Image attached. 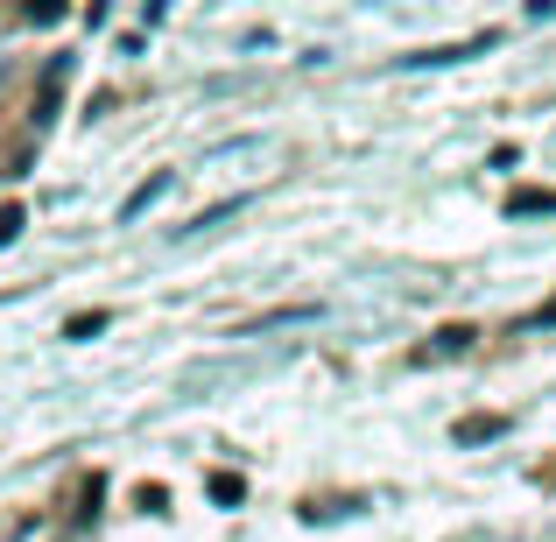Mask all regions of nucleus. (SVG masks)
I'll list each match as a JSON object with an SVG mask.
<instances>
[{"label":"nucleus","instance_id":"nucleus-1","mask_svg":"<svg viewBox=\"0 0 556 542\" xmlns=\"http://www.w3.org/2000/svg\"><path fill=\"white\" fill-rule=\"evenodd\" d=\"M64 78H71V56H56V64L42 71V92H36V127L56 121V92H64Z\"/></svg>","mask_w":556,"mask_h":542},{"label":"nucleus","instance_id":"nucleus-2","mask_svg":"<svg viewBox=\"0 0 556 542\" xmlns=\"http://www.w3.org/2000/svg\"><path fill=\"white\" fill-rule=\"evenodd\" d=\"M501 430H507V416H465L451 437H458V444H486V437H501Z\"/></svg>","mask_w":556,"mask_h":542},{"label":"nucleus","instance_id":"nucleus-4","mask_svg":"<svg viewBox=\"0 0 556 542\" xmlns=\"http://www.w3.org/2000/svg\"><path fill=\"white\" fill-rule=\"evenodd\" d=\"M212 501H218V507H240V501H247L240 472H212Z\"/></svg>","mask_w":556,"mask_h":542},{"label":"nucleus","instance_id":"nucleus-7","mask_svg":"<svg viewBox=\"0 0 556 542\" xmlns=\"http://www.w3.org/2000/svg\"><path fill=\"white\" fill-rule=\"evenodd\" d=\"M14 232H22V204H0V247H8Z\"/></svg>","mask_w":556,"mask_h":542},{"label":"nucleus","instance_id":"nucleus-3","mask_svg":"<svg viewBox=\"0 0 556 542\" xmlns=\"http://www.w3.org/2000/svg\"><path fill=\"white\" fill-rule=\"evenodd\" d=\"M465 345H472V325H444L430 339V360H444V353H465Z\"/></svg>","mask_w":556,"mask_h":542},{"label":"nucleus","instance_id":"nucleus-5","mask_svg":"<svg viewBox=\"0 0 556 542\" xmlns=\"http://www.w3.org/2000/svg\"><path fill=\"white\" fill-rule=\"evenodd\" d=\"M507 212H556V190H515Z\"/></svg>","mask_w":556,"mask_h":542},{"label":"nucleus","instance_id":"nucleus-8","mask_svg":"<svg viewBox=\"0 0 556 542\" xmlns=\"http://www.w3.org/2000/svg\"><path fill=\"white\" fill-rule=\"evenodd\" d=\"M529 325H556V297H549V303H543V311H535V317H529Z\"/></svg>","mask_w":556,"mask_h":542},{"label":"nucleus","instance_id":"nucleus-6","mask_svg":"<svg viewBox=\"0 0 556 542\" xmlns=\"http://www.w3.org/2000/svg\"><path fill=\"white\" fill-rule=\"evenodd\" d=\"M92 331H106V311H78L64 325V339H92Z\"/></svg>","mask_w":556,"mask_h":542}]
</instances>
